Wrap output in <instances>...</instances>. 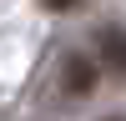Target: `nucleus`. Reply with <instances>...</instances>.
I'll list each match as a JSON object with an SVG mask.
<instances>
[{"label": "nucleus", "instance_id": "1", "mask_svg": "<svg viewBox=\"0 0 126 121\" xmlns=\"http://www.w3.org/2000/svg\"><path fill=\"white\" fill-rule=\"evenodd\" d=\"M96 50H101V71H116V76H126V30L106 25L96 35Z\"/></svg>", "mask_w": 126, "mask_h": 121}, {"label": "nucleus", "instance_id": "2", "mask_svg": "<svg viewBox=\"0 0 126 121\" xmlns=\"http://www.w3.org/2000/svg\"><path fill=\"white\" fill-rule=\"evenodd\" d=\"M66 81H71V91L81 96V91L91 86V66H86V60H76V56H71V60H66Z\"/></svg>", "mask_w": 126, "mask_h": 121}, {"label": "nucleus", "instance_id": "3", "mask_svg": "<svg viewBox=\"0 0 126 121\" xmlns=\"http://www.w3.org/2000/svg\"><path fill=\"white\" fill-rule=\"evenodd\" d=\"M40 5H46V10H71L76 0H40Z\"/></svg>", "mask_w": 126, "mask_h": 121}]
</instances>
